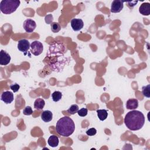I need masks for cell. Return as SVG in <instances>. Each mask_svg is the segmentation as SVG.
<instances>
[{
	"mask_svg": "<svg viewBox=\"0 0 150 150\" xmlns=\"http://www.w3.org/2000/svg\"><path fill=\"white\" fill-rule=\"evenodd\" d=\"M145 116L138 110H132L127 112L124 118L126 127L131 131H137L142 128L145 124Z\"/></svg>",
	"mask_w": 150,
	"mask_h": 150,
	"instance_id": "6da1fadb",
	"label": "cell"
},
{
	"mask_svg": "<svg viewBox=\"0 0 150 150\" xmlns=\"http://www.w3.org/2000/svg\"><path fill=\"white\" fill-rule=\"evenodd\" d=\"M75 125L73 120L67 116L60 118L56 125V132L63 137H69L74 131Z\"/></svg>",
	"mask_w": 150,
	"mask_h": 150,
	"instance_id": "7a4b0ae2",
	"label": "cell"
},
{
	"mask_svg": "<svg viewBox=\"0 0 150 150\" xmlns=\"http://www.w3.org/2000/svg\"><path fill=\"white\" fill-rule=\"evenodd\" d=\"M19 0H2L0 2V11L5 15L14 12L20 5Z\"/></svg>",
	"mask_w": 150,
	"mask_h": 150,
	"instance_id": "3957f363",
	"label": "cell"
},
{
	"mask_svg": "<svg viewBox=\"0 0 150 150\" xmlns=\"http://www.w3.org/2000/svg\"><path fill=\"white\" fill-rule=\"evenodd\" d=\"M31 53L35 56H39L43 50V46L42 43L38 40L33 41L30 44Z\"/></svg>",
	"mask_w": 150,
	"mask_h": 150,
	"instance_id": "277c9868",
	"label": "cell"
},
{
	"mask_svg": "<svg viewBox=\"0 0 150 150\" xmlns=\"http://www.w3.org/2000/svg\"><path fill=\"white\" fill-rule=\"evenodd\" d=\"M23 27L27 33H31L33 32L35 29L36 23L35 21L31 19H27L23 22Z\"/></svg>",
	"mask_w": 150,
	"mask_h": 150,
	"instance_id": "5b68a950",
	"label": "cell"
},
{
	"mask_svg": "<svg viewBox=\"0 0 150 150\" xmlns=\"http://www.w3.org/2000/svg\"><path fill=\"white\" fill-rule=\"evenodd\" d=\"M124 8V1L121 0H114L111 3V12L112 13H118Z\"/></svg>",
	"mask_w": 150,
	"mask_h": 150,
	"instance_id": "8992f818",
	"label": "cell"
},
{
	"mask_svg": "<svg viewBox=\"0 0 150 150\" xmlns=\"http://www.w3.org/2000/svg\"><path fill=\"white\" fill-rule=\"evenodd\" d=\"M30 47V43L27 39H22L18 41V49L19 51L23 53H25L29 49Z\"/></svg>",
	"mask_w": 150,
	"mask_h": 150,
	"instance_id": "52a82bcc",
	"label": "cell"
},
{
	"mask_svg": "<svg viewBox=\"0 0 150 150\" xmlns=\"http://www.w3.org/2000/svg\"><path fill=\"white\" fill-rule=\"evenodd\" d=\"M71 26L73 30L79 31L84 26V22L81 19L79 18H73L71 20L70 22Z\"/></svg>",
	"mask_w": 150,
	"mask_h": 150,
	"instance_id": "ba28073f",
	"label": "cell"
},
{
	"mask_svg": "<svg viewBox=\"0 0 150 150\" xmlns=\"http://www.w3.org/2000/svg\"><path fill=\"white\" fill-rule=\"evenodd\" d=\"M1 100L5 104H10L13 101V94L9 91H4L1 94Z\"/></svg>",
	"mask_w": 150,
	"mask_h": 150,
	"instance_id": "9c48e42d",
	"label": "cell"
},
{
	"mask_svg": "<svg viewBox=\"0 0 150 150\" xmlns=\"http://www.w3.org/2000/svg\"><path fill=\"white\" fill-rule=\"evenodd\" d=\"M10 55L4 50H1L0 52V64L2 66H5L9 63L11 61Z\"/></svg>",
	"mask_w": 150,
	"mask_h": 150,
	"instance_id": "30bf717a",
	"label": "cell"
},
{
	"mask_svg": "<svg viewBox=\"0 0 150 150\" xmlns=\"http://www.w3.org/2000/svg\"><path fill=\"white\" fill-rule=\"evenodd\" d=\"M139 12L141 14L145 16H148L150 14V4L148 2L142 3L139 8Z\"/></svg>",
	"mask_w": 150,
	"mask_h": 150,
	"instance_id": "8fae6325",
	"label": "cell"
},
{
	"mask_svg": "<svg viewBox=\"0 0 150 150\" xmlns=\"http://www.w3.org/2000/svg\"><path fill=\"white\" fill-rule=\"evenodd\" d=\"M138 107V101L135 98H131L126 103V108L128 110H134Z\"/></svg>",
	"mask_w": 150,
	"mask_h": 150,
	"instance_id": "7c38bea8",
	"label": "cell"
},
{
	"mask_svg": "<svg viewBox=\"0 0 150 150\" xmlns=\"http://www.w3.org/2000/svg\"><path fill=\"white\" fill-rule=\"evenodd\" d=\"M41 118L45 122H50L53 118V114L49 110H46L42 112Z\"/></svg>",
	"mask_w": 150,
	"mask_h": 150,
	"instance_id": "4fadbf2b",
	"label": "cell"
},
{
	"mask_svg": "<svg viewBox=\"0 0 150 150\" xmlns=\"http://www.w3.org/2000/svg\"><path fill=\"white\" fill-rule=\"evenodd\" d=\"M59 138L56 135H51L47 141L49 145L51 147H56L59 145Z\"/></svg>",
	"mask_w": 150,
	"mask_h": 150,
	"instance_id": "5bb4252c",
	"label": "cell"
},
{
	"mask_svg": "<svg viewBox=\"0 0 150 150\" xmlns=\"http://www.w3.org/2000/svg\"><path fill=\"white\" fill-rule=\"evenodd\" d=\"M45 105V101L43 98H37L34 103V107L35 108L40 110H42Z\"/></svg>",
	"mask_w": 150,
	"mask_h": 150,
	"instance_id": "9a60e30c",
	"label": "cell"
},
{
	"mask_svg": "<svg viewBox=\"0 0 150 150\" xmlns=\"http://www.w3.org/2000/svg\"><path fill=\"white\" fill-rule=\"evenodd\" d=\"M97 116L100 120L101 121H104L105 120L108 116V112L106 110H97Z\"/></svg>",
	"mask_w": 150,
	"mask_h": 150,
	"instance_id": "2e32d148",
	"label": "cell"
},
{
	"mask_svg": "<svg viewBox=\"0 0 150 150\" xmlns=\"http://www.w3.org/2000/svg\"><path fill=\"white\" fill-rule=\"evenodd\" d=\"M51 97H52V98L53 101L57 102L61 100V98L62 97V94L60 91H56L52 94Z\"/></svg>",
	"mask_w": 150,
	"mask_h": 150,
	"instance_id": "e0dca14e",
	"label": "cell"
},
{
	"mask_svg": "<svg viewBox=\"0 0 150 150\" xmlns=\"http://www.w3.org/2000/svg\"><path fill=\"white\" fill-rule=\"evenodd\" d=\"M142 93L145 97H150V84H148L142 87Z\"/></svg>",
	"mask_w": 150,
	"mask_h": 150,
	"instance_id": "ac0fdd59",
	"label": "cell"
},
{
	"mask_svg": "<svg viewBox=\"0 0 150 150\" xmlns=\"http://www.w3.org/2000/svg\"><path fill=\"white\" fill-rule=\"evenodd\" d=\"M60 29V25L57 22H53L51 23V30L53 33H57Z\"/></svg>",
	"mask_w": 150,
	"mask_h": 150,
	"instance_id": "d6986e66",
	"label": "cell"
},
{
	"mask_svg": "<svg viewBox=\"0 0 150 150\" xmlns=\"http://www.w3.org/2000/svg\"><path fill=\"white\" fill-rule=\"evenodd\" d=\"M79 111V106L77 104H73L71 105L69 108L67 110V112L73 115L76 113H77V111Z\"/></svg>",
	"mask_w": 150,
	"mask_h": 150,
	"instance_id": "ffe728a7",
	"label": "cell"
},
{
	"mask_svg": "<svg viewBox=\"0 0 150 150\" xmlns=\"http://www.w3.org/2000/svg\"><path fill=\"white\" fill-rule=\"evenodd\" d=\"M32 112H33V110L31 107L30 106L26 107L23 110V114L25 115H30L32 114Z\"/></svg>",
	"mask_w": 150,
	"mask_h": 150,
	"instance_id": "44dd1931",
	"label": "cell"
},
{
	"mask_svg": "<svg viewBox=\"0 0 150 150\" xmlns=\"http://www.w3.org/2000/svg\"><path fill=\"white\" fill-rule=\"evenodd\" d=\"M87 112H88V110L86 108H82L79 110V111H77L78 115L80 117L86 116L87 115Z\"/></svg>",
	"mask_w": 150,
	"mask_h": 150,
	"instance_id": "7402d4cb",
	"label": "cell"
},
{
	"mask_svg": "<svg viewBox=\"0 0 150 150\" xmlns=\"http://www.w3.org/2000/svg\"><path fill=\"white\" fill-rule=\"evenodd\" d=\"M96 133H97V130L94 128H91L87 129L86 131V134L88 136H93V135H96Z\"/></svg>",
	"mask_w": 150,
	"mask_h": 150,
	"instance_id": "603a6c76",
	"label": "cell"
},
{
	"mask_svg": "<svg viewBox=\"0 0 150 150\" xmlns=\"http://www.w3.org/2000/svg\"><path fill=\"white\" fill-rule=\"evenodd\" d=\"M10 88L14 92L16 93L17 92L19 88H20V86L19 84H18L17 83H15L13 84H11L10 86Z\"/></svg>",
	"mask_w": 150,
	"mask_h": 150,
	"instance_id": "cb8c5ba5",
	"label": "cell"
}]
</instances>
